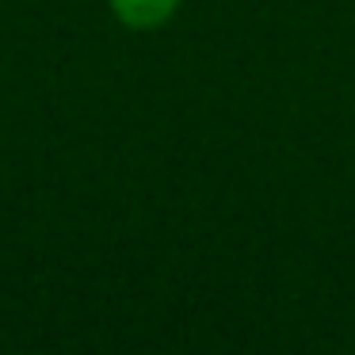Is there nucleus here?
I'll return each instance as SVG.
<instances>
[{
	"mask_svg": "<svg viewBox=\"0 0 355 355\" xmlns=\"http://www.w3.org/2000/svg\"><path fill=\"white\" fill-rule=\"evenodd\" d=\"M184 0H107L111 16L119 19L130 31H153V27H164L172 16L180 12Z\"/></svg>",
	"mask_w": 355,
	"mask_h": 355,
	"instance_id": "nucleus-1",
	"label": "nucleus"
}]
</instances>
